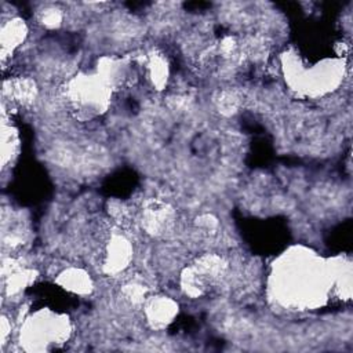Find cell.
Wrapping results in <instances>:
<instances>
[{
    "mask_svg": "<svg viewBox=\"0 0 353 353\" xmlns=\"http://www.w3.org/2000/svg\"><path fill=\"white\" fill-rule=\"evenodd\" d=\"M28 29L22 19L14 18L6 22L1 28V54L3 59L11 54L26 37Z\"/></svg>",
    "mask_w": 353,
    "mask_h": 353,
    "instance_id": "cell-5",
    "label": "cell"
},
{
    "mask_svg": "<svg viewBox=\"0 0 353 353\" xmlns=\"http://www.w3.org/2000/svg\"><path fill=\"white\" fill-rule=\"evenodd\" d=\"M196 225L199 229H201L203 232H207V233H214L218 226H219V222H218V218L214 216L212 214H204L201 216H199L196 219Z\"/></svg>",
    "mask_w": 353,
    "mask_h": 353,
    "instance_id": "cell-13",
    "label": "cell"
},
{
    "mask_svg": "<svg viewBox=\"0 0 353 353\" xmlns=\"http://www.w3.org/2000/svg\"><path fill=\"white\" fill-rule=\"evenodd\" d=\"M192 266L205 280L208 285L210 283L222 279L226 273V262L221 255L216 254H205L200 256Z\"/></svg>",
    "mask_w": 353,
    "mask_h": 353,
    "instance_id": "cell-6",
    "label": "cell"
},
{
    "mask_svg": "<svg viewBox=\"0 0 353 353\" xmlns=\"http://www.w3.org/2000/svg\"><path fill=\"white\" fill-rule=\"evenodd\" d=\"M4 92H8L11 101L21 105H29L37 97V87L34 80L29 77H18L6 81Z\"/></svg>",
    "mask_w": 353,
    "mask_h": 353,
    "instance_id": "cell-7",
    "label": "cell"
},
{
    "mask_svg": "<svg viewBox=\"0 0 353 353\" xmlns=\"http://www.w3.org/2000/svg\"><path fill=\"white\" fill-rule=\"evenodd\" d=\"M174 211L172 208L159 200H152L146 203L145 208L142 210L141 223L146 233L152 236H159L164 233L170 225L172 223Z\"/></svg>",
    "mask_w": 353,
    "mask_h": 353,
    "instance_id": "cell-2",
    "label": "cell"
},
{
    "mask_svg": "<svg viewBox=\"0 0 353 353\" xmlns=\"http://www.w3.org/2000/svg\"><path fill=\"white\" fill-rule=\"evenodd\" d=\"M121 295L131 305H142L148 301V290L145 285L137 281L127 283L121 287Z\"/></svg>",
    "mask_w": 353,
    "mask_h": 353,
    "instance_id": "cell-11",
    "label": "cell"
},
{
    "mask_svg": "<svg viewBox=\"0 0 353 353\" xmlns=\"http://www.w3.org/2000/svg\"><path fill=\"white\" fill-rule=\"evenodd\" d=\"M105 80L97 77H77L68 90L70 102L83 113H98L106 106L108 92Z\"/></svg>",
    "mask_w": 353,
    "mask_h": 353,
    "instance_id": "cell-1",
    "label": "cell"
},
{
    "mask_svg": "<svg viewBox=\"0 0 353 353\" xmlns=\"http://www.w3.org/2000/svg\"><path fill=\"white\" fill-rule=\"evenodd\" d=\"M57 283L62 288L74 294H88L92 288V281L88 273L77 268H69L61 272L57 279Z\"/></svg>",
    "mask_w": 353,
    "mask_h": 353,
    "instance_id": "cell-8",
    "label": "cell"
},
{
    "mask_svg": "<svg viewBox=\"0 0 353 353\" xmlns=\"http://www.w3.org/2000/svg\"><path fill=\"white\" fill-rule=\"evenodd\" d=\"M148 74L152 80L153 85L157 90H161L165 85L167 77H168V65L167 61L161 54H153L150 55L148 61Z\"/></svg>",
    "mask_w": 353,
    "mask_h": 353,
    "instance_id": "cell-9",
    "label": "cell"
},
{
    "mask_svg": "<svg viewBox=\"0 0 353 353\" xmlns=\"http://www.w3.org/2000/svg\"><path fill=\"white\" fill-rule=\"evenodd\" d=\"M178 313L175 301L167 296H153L145 302V314L153 328L167 327Z\"/></svg>",
    "mask_w": 353,
    "mask_h": 353,
    "instance_id": "cell-4",
    "label": "cell"
},
{
    "mask_svg": "<svg viewBox=\"0 0 353 353\" xmlns=\"http://www.w3.org/2000/svg\"><path fill=\"white\" fill-rule=\"evenodd\" d=\"M131 255L130 241L123 236H113L105 250L103 270L108 274H116L124 270L131 261Z\"/></svg>",
    "mask_w": 353,
    "mask_h": 353,
    "instance_id": "cell-3",
    "label": "cell"
},
{
    "mask_svg": "<svg viewBox=\"0 0 353 353\" xmlns=\"http://www.w3.org/2000/svg\"><path fill=\"white\" fill-rule=\"evenodd\" d=\"M240 97L234 90H223L215 97V105L223 114H233L239 109Z\"/></svg>",
    "mask_w": 353,
    "mask_h": 353,
    "instance_id": "cell-10",
    "label": "cell"
},
{
    "mask_svg": "<svg viewBox=\"0 0 353 353\" xmlns=\"http://www.w3.org/2000/svg\"><path fill=\"white\" fill-rule=\"evenodd\" d=\"M37 18L43 26H46L48 29H55V28L61 26L63 14H62V10H59L57 7H47L39 12Z\"/></svg>",
    "mask_w": 353,
    "mask_h": 353,
    "instance_id": "cell-12",
    "label": "cell"
}]
</instances>
